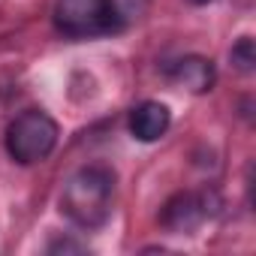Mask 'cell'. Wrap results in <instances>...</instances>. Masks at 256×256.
Returning a JSON list of instances; mask_svg holds the SVG:
<instances>
[{"mask_svg": "<svg viewBox=\"0 0 256 256\" xmlns=\"http://www.w3.org/2000/svg\"><path fill=\"white\" fill-rule=\"evenodd\" d=\"M112 202L114 172L102 163H90L72 172L60 193V211L78 229H100L112 217Z\"/></svg>", "mask_w": 256, "mask_h": 256, "instance_id": "1", "label": "cell"}, {"mask_svg": "<svg viewBox=\"0 0 256 256\" xmlns=\"http://www.w3.org/2000/svg\"><path fill=\"white\" fill-rule=\"evenodd\" d=\"M58 120L42 112V108H28L22 112L10 126H6V154L22 163V166H34V163H42L54 145H58Z\"/></svg>", "mask_w": 256, "mask_h": 256, "instance_id": "2", "label": "cell"}, {"mask_svg": "<svg viewBox=\"0 0 256 256\" xmlns=\"http://www.w3.org/2000/svg\"><path fill=\"white\" fill-rule=\"evenodd\" d=\"M54 28L66 40H94L120 30V12L114 0H58Z\"/></svg>", "mask_w": 256, "mask_h": 256, "instance_id": "3", "label": "cell"}, {"mask_svg": "<svg viewBox=\"0 0 256 256\" xmlns=\"http://www.w3.org/2000/svg\"><path fill=\"white\" fill-rule=\"evenodd\" d=\"M211 214V208H208V196L205 193H175L166 205H163V211H160V223L169 229V232H178V235H184V232H193V229H199L202 226V220Z\"/></svg>", "mask_w": 256, "mask_h": 256, "instance_id": "4", "label": "cell"}, {"mask_svg": "<svg viewBox=\"0 0 256 256\" xmlns=\"http://www.w3.org/2000/svg\"><path fill=\"white\" fill-rule=\"evenodd\" d=\"M169 126H172V112L160 100H145V102L133 106V112H130V133L139 142L163 139L169 133Z\"/></svg>", "mask_w": 256, "mask_h": 256, "instance_id": "5", "label": "cell"}, {"mask_svg": "<svg viewBox=\"0 0 256 256\" xmlns=\"http://www.w3.org/2000/svg\"><path fill=\"white\" fill-rule=\"evenodd\" d=\"M172 82L181 84L184 90L190 94H208L217 82V70H214V60L205 58V54H184L172 64L169 70Z\"/></svg>", "mask_w": 256, "mask_h": 256, "instance_id": "6", "label": "cell"}, {"mask_svg": "<svg viewBox=\"0 0 256 256\" xmlns=\"http://www.w3.org/2000/svg\"><path fill=\"white\" fill-rule=\"evenodd\" d=\"M229 60H232V66H235L238 72L250 76V72L256 70V42H253V36H241V40L229 48Z\"/></svg>", "mask_w": 256, "mask_h": 256, "instance_id": "7", "label": "cell"}, {"mask_svg": "<svg viewBox=\"0 0 256 256\" xmlns=\"http://www.w3.org/2000/svg\"><path fill=\"white\" fill-rule=\"evenodd\" d=\"M84 247L76 244V241H52L48 244V253H82Z\"/></svg>", "mask_w": 256, "mask_h": 256, "instance_id": "8", "label": "cell"}, {"mask_svg": "<svg viewBox=\"0 0 256 256\" xmlns=\"http://www.w3.org/2000/svg\"><path fill=\"white\" fill-rule=\"evenodd\" d=\"M187 4H193V6H205V4H211V0H187Z\"/></svg>", "mask_w": 256, "mask_h": 256, "instance_id": "9", "label": "cell"}]
</instances>
